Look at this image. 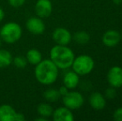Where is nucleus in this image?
<instances>
[{
  "mask_svg": "<svg viewBox=\"0 0 122 121\" xmlns=\"http://www.w3.org/2000/svg\"><path fill=\"white\" fill-rule=\"evenodd\" d=\"M59 69L51 61V59L42 60L34 69V75L40 84L50 86L56 82L57 80Z\"/></svg>",
  "mask_w": 122,
  "mask_h": 121,
  "instance_id": "f257e3e1",
  "label": "nucleus"
},
{
  "mask_svg": "<svg viewBox=\"0 0 122 121\" xmlns=\"http://www.w3.org/2000/svg\"><path fill=\"white\" fill-rule=\"evenodd\" d=\"M75 58L73 51L67 46L57 45L50 51V59L58 67V69L65 70L71 66Z\"/></svg>",
  "mask_w": 122,
  "mask_h": 121,
  "instance_id": "f03ea898",
  "label": "nucleus"
},
{
  "mask_svg": "<svg viewBox=\"0 0 122 121\" xmlns=\"http://www.w3.org/2000/svg\"><path fill=\"white\" fill-rule=\"evenodd\" d=\"M23 29L18 23L8 22L0 28V38L8 44L17 42L22 37Z\"/></svg>",
  "mask_w": 122,
  "mask_h": 121,
  "instance_id": "7ed1b4c3",
  "label": "nucleus"
},
{
  "mask_svg": "<svg viewBox=\"0 0 122 121\" xmlns=\"http://www.w3.org/2000/svg\"><path fill=\"white\" fill-rule=\"evenodd\" d=\"M71 67L80 76L88 75L93 71L95 67V61L91 56L83 54L74 58Z\"/></svg>",
  "mask_w": 122,
  "mask_h": 121,
  "instance_id": "20e7f679",
  "label": "nucleus"
},
{
  "mask_svg": "<svg viewBox=\"0 0 122 121\" xmlns=\"http://www.w3.org/2000/svg\"><path fill=\"white\" fill-rule=\"evenodd\" d=\"M84 96L78 91H68L62 96V103L64 106L75 110L80 109L84 105Z\"/></svg>",
  "mask_w": 122,
  "mask_h": 121,
  "instance_id": "39448f33",
  "label": "nucleus"
},
{
  "mask_svg": "<svg viewBox=\"0 0 122 121\" xmlns=\"http://www.w3.org/2000/svg\"><path fill=\"white\" fill-rule=\"evenodd\" d=\"M52 40L57 45L67 46L72 39V35L69 30L65 28H56L52 32Z\"/></svg>",
  "mask_w": 122,
  "mask_h": 121,
  "instance_id": "423d86ee",
  "label": "nucleus"
},
{
  "mask_svg": "<svg viewBox=\"0 0 122 121\" xmlns=\"http://www.w3.org/2000/svg\"><path fill=\"white\" fill-rule=\"evenodd\" d=\"M107 81L110 86L120 88L122 86V67L114 66L107 72Z\"/></svg>",
  "mask_w": 122,
  "mask_h": 121,
  "instance_id": "0eeeda50",
  "label": "nucleus"
},
{
  "mask_svg": "<svg viewBox=\"0 0 122 121\" xmlns=\"http://www.w3.org/2000/svg\"><path fill=\"white\" fill-rule=\"evenodd\" d=\"M26 28L34 35H41L45 32L46 26L42 18L39 17H32L26 22Z\"/></svg>",
  "mask_w": 122,
  "mask_h": 121,
  "instance_id": "6e6552de",
  "label": "nucleus"
},
{
  "mask_svg": "<svg viewBox=\"0 0 122 121\" xmlns=\"http://www.w3.org/2000/svg\"><path fill=\"white\" fill-rule=\"evenodd\" d=\"M34 9L37 17L41 18H47L52 13V3L50 0H37Z\"/></svg>",
  "mask_w": 122,
  "mask_h": 121,
  "instance_id": "1a4fd4ad",
  "label": "nucleus"
},
{
  "mask_svg": "<svg viewBox=\"0 0 122 121\" xmlns=\"http://www.w3.org/2000/svg\"><path fill=\"white\" fill-rule=\"evenodd\" d=\"M121 40V34L116 30H108L103 34L102 42L107 47H114L120 43Z\"/></svg>",
  "mask_w": 122,
  "mask_h": 121,
  "instance_id": "9d476101",
  "label": "nucleus"
},
{
  "mask_svg": "<svg viewBox=\"0 0 122 121\" xmlns=\"http://www.w3.org/2000/svg\"><path fill=\"white\" fill-rule=\"evenodd\" d=\"M52 119L55 121H73L74 115L70 109L64 107H59L53 110Z\"/></svg>",
  "mask_w": 122,
  "mask_h": 121,
  "instance_id": "9b49d317",
  "label": "nucleus"
},
{
  "mask_svg": "<svg viewBox=\"0 0 122 121\" xmlns=\"http://www.w3.org/2000/svg\"><path fill=\"white\" fill-rule=\"evenodd\" d=\"M89 104L95 110H102L106 105V97L100 92H93L89 97Z\"/></svg>",
  "mask_w": 122,
  "mask_h": 121,
  "instance_id": "f8f14e48",
  "label": "nucleus"
},
{
  "mask_svg": "<svg viewBox=\"0 0 122 121\" xmlns=\"http://www.w3.org/2000/svg\"><path fill=\"white\" fill-rule=\"evenodd\" d=\"M63 86L69 90H74L78 86L80 83V76L74 71H67L63 76Z\"/></svg>",
  "mask_w": 122,
  "mask_h": 121,
  "instance_id": "ddd939ff",
  "label": "nucleus"
},
{
  "mask_svg": "<svg viewBox=\"0 0 122 121\" xmlns=\"http://www.w3.org/2000/svg\"><path fill=\"white\" fill-rule=\"evenodd\" d=\"M17 111L12 105L4 104L0 105V121H15Z\"/></svg>",
  "mask_w": 122,
  "mask_h": 121,
  "instance_id": "4468645a",
  "label": "nucleus"
},
{
  "mask_svg": "<svg viewBox=\"0 0 122 121\" xmlns=\"http://www.w3.org/2000/svg\"><path fill=\"white\" fill-rule=\"evenodd\" d=\"M26 58H27V63L36 66L42 60V56L40 51L35 48H32L27 51L26 54Z\"/></svg>",
  "mask_w": 122,
  "mask_h": 121,
  "instance_id": "2eb2a0df",
  "label": "nucleus"
},
{
  "mask_svg": "<svg viewBox=\"0 0 122 121\" xmlns=\"http://www.w3.org/2000/svg\"><path fill=\"white\" fill-rule=\"evenodd\" d=\"M13 58L10 52L5 49H0V68L9 66L13 63Z\"/></svg>",
  "mask_w": 122,
  "mask_h": 121,
  "instance_id": "dca6fc26",
  "label": "nucleus"
},
{
  "mask_svg": "<svg viewBox=\"0 0 122 121\" xmlns=\"http://www.w3.org/2000/svg\"><path fill=\"white\" fill-rule=\"evenodd\" d=\"M53 108L51 105L47 103H41L37 105V112L40 116H42L44 118H49L52 115Z\"/></svg>",
  "mask_w": 122,
  "mask_h": 121,
  "instance_id": "f3484780",
  "label": "nucleus"
},
{
  "mask_svg": "<svg viewBox=\"0 0 122 121\" xmlns=\"http://www.w3.org/2000/svg\"><path fill=\"white\" fill-rule=\"evenodd\" d=\"M72 38L77 44L85 45V44H87L90 42L91 36L87 32H85V31H79V32H76V33L74 34Z\"/></svg>",
  "mask_w": 122,
  "mask_h": 121,
  "instance_id": "a211bd4d",
  "label": "nucleus"
},
{
  "mask_svg": "<svg viewBox=\"0 0 122 121\" xmlns=\"http://www.w3.org/2000/svg\"><path fill=\"white\" fill-rule=\"evenodd\" d=\"M43 97L47 101L54 103V102H56L61 98V95H60L58 90L51 88V89H47L44 91Z\"/></svg>",
  "mask_w": 122,
  "mask_h": 121,
  "instance_id": "6ab92c4d",
  "label": "nucleus"
},
{
  "mask_svg": "<svg viewBox=\"0 0 122 121\" xmlns=\"http://www.w3.org/2000/svg\"><path fill=\"white\" fill-rule=\"evenodd\" d=\"M13 63L14 64V66L17 68L23 69V68H25L27 66V61L26 57H23V56H17L14 58H13Z\"/></svg>",
  "mask_w": 122,
  "mask_h": 121,
  "instance_id": "aec40b11",
  "label": "nucleus"
},
{
  "mask_svg": "<svg viewBox=\"0 0 122 121\" xmlns=\"http://www.w3.org/2000/svg\"><path fill=\"white\" fill-rule=\"evenodd\" d=\"M105 97L108 100H113L116 96V88H114L112 86H110L109 88L106 90L105 91Z\"/></svg>",
  "mask_w": 122,
  "mask_h": 121,
  "instance_id": "412c9836",
  "label": "nucleus"
},
{
  "mask_svg": "<svg viewBox=\"0 0 122 121\" xmlns=\"http://www.w3.org/2000/svg\"><path fill=\"white\" fill-rule=\"evenodd\" d=\"M10 6L13 8H19L25 3L26 0H8Z\"/></svg>",
  "mask_w": 122,
  "mask_h": 121,
  "instance_id": "4be33fe9",
  "label": "nucleus"
},
{
  "mask_svg": "<svg viewBox=\"0 0 122 121\" xmlns=\"http://www.w3.org/2000/svg\"><path fill=\"white\" fill-rule=\"evenodd\" d=\"M113 119L116 121H122V107L116 109L113 113Z\"/></svg>",
  "mask_w": 122,
  "mask_h": 121,
  "instance_id": "5701e85b",
  "label": "nucleus"
},
{
  "mask_svg": "<svg viewBox=\"0 0 122 121\" xmlns=\"http://www.w3.org/2000/svg\"><path fill=\"white\" fill-rule=\"evenodd\" d=\"M58 91H59L61 96H63V95H65L68 91H69V89H68V88H66L65 86H61L59 89H58Z\"/></svg>",
  "mask_w": 122,
  "mask_h": 121,
  "instance_id": "b1692460",
  "label": "nucleus"
},
{
  "mask_svg": "<svg viewBox=\"0 0 122 121\" xmlns=\"http://www.w3.org/2000/svg\"><path fill=\"white\" fill-rule=\"evenodd\" d=\"M25 120V116L23 114L18 113L17 112L16 116H15V121H24Z\"/></svg>",
  "mask_w": 122,
  "mask_h": 121,
  "instance_id": "393cba45",
  "label": "nucleus"
},
{
  "mask_svg": "<svg viewBox=\"0 0 122 121\" xmlns=\"http://www.w3.org/2000/svg\"><path fill=\"white\" fill-rule=\"evenodd\" d=\"M4 15H5L4 11H3V8L0 7V23H1V22L3 20V18H4Z\"/></svg>",
  "mask_w": 122,
  "mask_h": 121,
  "instance_id": "a878e982",
  "label": "nucleus"
},
{
  "mask_svg": "<svg viewBox=\"0 0 122 121\" xmlns=\"http://www.w3.org/2000/svg\"><path fill=\"white\" fill-rule=\"evenodd\" d=\"M112 1H113V3L116 5H120L122 3V0H112Z\"/></svg>",
  "mask_w": 122,
  "mask_h": 121,
  "instance_id": "bb28decb",
  "label": "nucleus"
},
{
  "mask_svg": "<svg viewBox=\"0 0 122 121\" xmlns=\"http://www.w3.org/2000/svg\"><path fill=\"white\" fill-rule=\"evenodd\" d=\"M47 120V118H44V117H42V116H40V117H38V118L35 119V120H41V121H46Z\"/></svg>",
  "mask_w": 122,
  "mask_h": 121,
  "instance_id": "cd10ccee",
  "label": "nucleus"
},
{
  "mask_svg": "<svg viewBox=\"0 0 122 121\" xmlns=\"http://www.w3.org/2000/svg\"><path fill=\"white\" fill-rule=\"evenodd\" d=\"M1 41H2V39L0 38V47H1V46H2V42H1Z\"/></svg>",
  "mask_w": 122,
  "mask_h": 121,
  "instance_id": "c85d7f7f",
  "label": "nucleus"
},
{
  "mask_svg": "<svg viewBox=\"0 0 122 121\" xmlns=\"http://www.w3.org/2000/svg\"><path fill=\"white\" fill-rule=\"evenodd\" d=\"M121 37H122V36H121Z\"/></svg>",
  "mask_w": 122,
  "mask_h": 121,
  "instance_id": "c756f323",
  "label": "nucleus"
}]
</instances>
